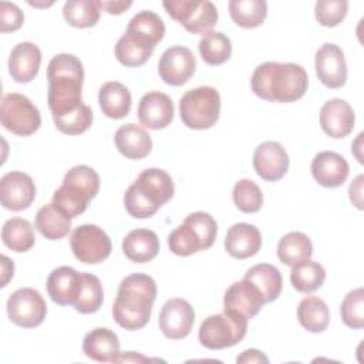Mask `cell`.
<instances>
[{
  "label": "cell",
  "mask_w": 364,
  "mask_h": 364,
  "mask_svg": "<svg viewBox=\"0 0 364 364\" xmlns=\"http://www.w3.org/2000/svg\"><path fill=\"white\" fill-rule=\"evenodd\" d=\"M47 102L53 119L64 117L84 104L81 97L84 67L74 54L61 53L54 55L47 65Z\"/></svg>",
  "instance_id": "cell-1"
},
{
  "label": "cell",
  "mask_w": 364,
  "mask_h": 364,
  "mask_svg": "<svg viewBox=\"0 0 364 364\" xmlns=\"http://www.w3.org/2000/svg\"><path fill=\"white\" fill-rule=\"evenodd\" d=\"M307 85L306 70L294 63H262L250 78L252 91L259 98L272 102L297 101L306 94Z\"/></svg>",
  "instance_id": "cell-2"
},
{
  "label": "cell",
  "mask_w": 364,
  "mask_h": 364,
  "mask_svg": "<svg viewBox=\"0 0 364 364\" xmlns=\"http://www.w3.org/2000/svg\"><path fill=\"white\" fill-rule=\"evenodd\" d=\"M156 299V283L145 273H132L119 283L112 304L115 323L125 330H139L151 318L152 306Z\"/></svg>",
  "instance_id": "cell-3"
},
{
  "label": "cell",
  "mask_w": 364,
  "mask_h": 364,
  "mask_svg": "<svg viewBox=\"0 0 364 364\" xmlns=\"http://www.w3.org/2000/svg\"><path fill=\"white\" fill-rule=\"evenodd\" d=\"M175 193L171 175L159 168L144 169L124 195L127 212L136 219L154 216Z\"/></svg>",
  "instance_id": "cell-4"
},
{
  "label": "cell",
  "mask_w": 364,
  "mask_h": 364,
  "mask_svg": "<svg viewBox=\"0 0 364 364\" xmlns=\"http://www.w3.org/2000/svg\"><path fill=\"white\" fill-rule=\"evenodd\" d=\"M218 225L212 215L193 212L168 236V246L176 256H191L209 249L216 239Z\"/></svg>",
  "instance_id": "cell-5"
},
{
  "label": "cell",
  "mask_w": 364,
  "mask_h": 364,
  "mask_svg": "<svg viewBox=\"0 0 364 364\" xmlns=\"http://www.w3.org/2000/svg\"><path fill=\"white\" fill-rule=\"evenodd\" d=\"M247 333V318L237 311L223 309L206 317L198 333L199 343L209 350H223L240 343Z\"/></svg>",
  "instance_id": "cell-6"
},
{
  "label": "cell",
  "mask_w": 364,
  "mask_h": 364,
  "mask_svg": "<svg viewBox=\"0 0 364 364\" xmlns=\"http://www.w3.org/2000/svg\"><path fill=\"white\" fill-rule=\"evenodd\" d=\"M220 95L213 87L188 90L179 100V115L191 129H209L219 119Z\"/></svg>",
  "instance_id": "cell-7"
},
{
  "label": "cell",
  "mask_w": 364,
  "mask_h": 364,
  "mask_svg": "<svg viewBox=\"0 0 364 364\" xmlns=\"http://www.w3.org/2000/svg\"><path fill=\"white\" fill-rule=\"evenodd\" d=\"M0 121L11 134L28 136L40 128L41 115L30 98L18 92H9L1 100Z\"/></svg>",
  "instance_id": "cell-8"
},
{
  "label": "cell",
  "mask_w": 364,
  "mask_h": 364,
  "mask_svg": "<svg viewBox=\"0 0 364 364\" xmlns=\"http://www.w3.org/2000/svg\"><path fill=\"white\" fill-rule=\"evenodd\" d=\"M162 4L166 13L192 34L205 36L218 23V9L209 0H171Z\"/></svg>",
  "instance_id": "cell-9"
},
{
  "label": "cell",
  "mask_w": 364,
  "mask_h": 364,
  "mask_svg": "<svg viewBox=\"0 0 364 364\" xmlns=\"http://www.w3.org/2000/svg\"><path fill=\"white\" fill-rule=\"evenodd\" d=\"M71 250L77 260L97 264L108 259L112 250L109 236L97 225H81L75 228L70 239Z\"/></svg>",
  "instance_id": "cell-10"
},
{
  "label": "cell",
  "mask_w": 364,
  "mask_h": 364,
  "mask_svg": "<svg viewBox=\"0 0 364 364\" xmlns=\"http://www.w3.org/2000/svg\"><path fill=\"white\" fill-rule=\"evenodd\" d=\"M7 316L18 327L34 328L40 326L47 314V304L38 290L21 287L13 291L6 303Z\"/></svg>",
  "instance_id": "cell-11"
},
{
  "label": "cell",
  "mask_w": 364,
  "mask_h": 364,
  "mask_svg": "<svg viewBox=\"0 0 364 364\" xmlns=\"http://www.w3.org/2000/svg\"><path fill=\"white\" fill-rule=\"evenodd\" d=\"M196 70V58L185 46H172L166 48L158 63L161 80L173 87L183 85L191 80Z\"/></svg>",
  "instance_id": "cell-12"
},
{
  "label": "cell",
  "mask_w": 364,
  "mask_h": 364,
  "mask_svg": "<svg viewBox=\"0 0 364 364\" xmlns=\"http://www.w3.org/2000/svg\"><path fill=\"white\" fill-rule=\"evenodd\" d=\"M159 328L166 338H185L195 323V310L189 301L181 297L169 299L159 313Z\"/></svg>",
  "instance_id": "cell-13"
},
{
  "label": "cell",
  "mask_w": 364,
  "mask_h": 364,
  "mask_svg": "<svg viewBox=\"0 0 364 364\" xmlns=\"http://www.w3.org/2000/svg\"><path fill=\"white\" fill-rule=\"evenodd\" d=\"M36 198V185L30 175L21 171H11L0 179V200L9 210H24Z\"/></svg>",
  "instance_id": "cell-14"
},
{
  "label": "cell",
  "mask_w": 364,
  "mask_h": 364,
  "mask_svg": "<svg viewBox=\"0 0 364 364\" xmlns=\"http://www.w3.org/2000/svg\"><path fill=\"white\" fill-rule=\"evenodd\" d=\"M316 74L327 88H341L347 81V63L343 50L333 43H324L316 53Z\"/></svg>",
  "instance_id": "cell-15"
},
{
  "label": "cell",
  "mask_w": 364,
  "mask_h": 364,
  "mask_svg": "<svg viewBox=\"0 0 364 364\" xmlns=\"http://www.w3.org/2000/svg\"><path fill=\"white\" fill-rule=\"evenodd\" d=\"M253 168L263 181L277 182L289 169V155L283 145L276 141L262 142L255 149Z\"/></svg>",
  "instance_id": "cell-16"
},
{
  "label": "cell",
  "mask_w": 364,
  "mask_h": 364,
  "mask_svg": "<svg viewBox=\"0 0 364 364\" xmlns=\"http://www.w3.org/2000/svg\"><path fill=\"white\" fill-rule=\"evenodd\" d=\"M354 124V109L346 100L331 98L320 108V125L330 138H346L351 134Z\"/></svg>",
  "instance_id": "cell-17"
},
{
  "label": "cell",
  "mask_w": 364,
  "mask_h": 364,
  "mask_svg": "<svg viewBox=\"0 0 364 364\" xmlns=\"http://www.w3.org/2000/svg\"><path fill=\"white\" fill-rule=\"evenodd\" d=\"M138 119L149 129L166 128L173 119V102L171 97L159 91L144 94L138 104Z\"/></svg>",
  "instance_id": "cell-18"
},
{
  "label": "cell",
  "mask_w": 364,
  "mask_h": 364,
  "mask_svg": "<svg viewBox=\"0 0 364 364\" xmlns=\"http://www.w3.org/2000/svg\"><path fill=\"white\" fill-rule=\"evenodd\" d=\"M264 304L262 293L247 279L230 284L223 297V309L237 311L247 320L255 317Z\"/></svg>",
  "instance_id": "cell-19"
},
{
  "label": "cell",
  "mask_w": 364,
  "mask_h": 364,
  "mask_svg": "<svg viewBox=\"0 0 364 364\" xmlns=\"http://www.w3.org/2000/svg\"><path fill=\"white\" fill-rule=\"evenodd\" d=\"M348 173V162L337 152L323 151L311 161V175L324 188L341 186L347 181Z\"/></svg>",
  "instance_id": "cell-20"
},
{
  "label": "cell",
  "mask_w": 364,
  "mask_h": 364,
  "mask_svg": "<svg viewBox=\"0 0 364 364\" xmlns=\"http://www.w3.org/2000/svg\"><path fill=\"white\" fill-rule=\"evenodd\" d=\"M41 65V51L30 41H23L14 46L9 57V74L20 84L33 81Z\"/></svg>",
  "instance_id": "cell-21"
},
{
  "label": "cell",
  "mask_w": 364,
  "mask_h": 364,
  "mask_svg": "<svg viewBox=\"0 0 364 364\" xmlns=\"http://www.w3.org/2000/svg\"><path fill=\"white\" fill-rule=\"evenodd\" d=\"M262 247V235L255 225L240 222L229 228L225 236L226 252L239 260L255 256Z\"/></svg>",
  "instance_id": "cell-22"
},
{
  "label": "cell",
  "mask_w": 364,
  "mask_h": 364,
  "mask_svg": "<svg viewBox=\"0 0 364 364\" xmlns=\"http://www.w3.org/2000/svg\"><path fill=\"white\" fill-rule=\"evenodd\" d=\"M80 291V273L70 266L54 269L47 277V293L58 306H74Z\"/></svg>",
  "instance_id": "cell-23"
},
{
  "label": "cell",
  "mask_w": 364,
  "mask_h": 364,
  "mask_svg": "<svg viewBox=\"0 0 364 364\" xmlns=\"http://www.w3.org/2000/svg\"><path fill=\"white\" fill-rule=\"evenodd\" d=\"M115 146L128 159H142L152 149L151 135L136 124L121 125L114 135Z\"/></svg>",
  "instance_id": "cell-24"
},
{
  "label": "cell",
  "mask_w": 364,
  "mask_h": 364,
  "mask_svg": "<svg viewBox=\"0 0 364 364\" xmlns=\"http://www.w3.org/2000/svg\"><path fill=\"white\" fill-rule=\"evenodd\" d=\"M82 351L94 361L114 363L115 357L119 354L118 336L107 327H97L84 336Z\"/></svg>",
  "instance_id": "cell-25"
},
{
  "label": "cell",
  "mask_w": 364,
  "mask_h": 364,
  "mask_svg": "<svg viewBox=\"0 0 364 364\" xmlns=\"http://www.w3.org/2000/svg\"><path fill=\"white\" fill-rule=\"evenodd\" d=\"M122 252L134 263H146L159 253V239L154 230L134 229L122 240Z\"/></svg>",
  "instance_id": "cell-26"
},
{
  "label": "cell",
  "mask_w": 364,
  "mask_h": 364,
  "mask_svg": "<svg viewBox=\"0 0 364 364\" xmlns=\"http://www.w3.org/2000/svg\"><path fill=\"white\" fill-rule=\"evenodd\" d=\"M98 104L105 117L111 119H121L129 114L132 97L124 84L118 81H108L100 88Z\"/></svg>",
  "instance_id": "cell-27"
},
{
  "label": "cell",
  "mask_w": 364,
  "mask_h": 364,
  "mask_svg": "<svg viewBox=\"0 0 364 364\" xmlns=\"http://www.w3.org/2000/svg\"><path fill=\"white\" fill-rule=\"evenodd\" d=\"M125 33L136 41L155 48V46L164 38L165 24L156 13L142 10L129 20Z\"/></svg>",
  "instance_id": "cell-28"
},
{
  "label": "cell",
  "mask_w": 364,
  "mask_h": 364,
  "mask_svg": "<svg viewBox=\"0 0 364 364\" xmlns=\"http://www.w3.org/2000/svg\"><path fill=\"white\" fill-rule=\"evenodd\" d=\"M34 226L46 239L58 240L70 233L71 218L51 202L38 209L36 213Z\"/></svg>",
  "instance_id": "cell-29"
},
{
  "label": "cell",
  "mask_w": 364,
  "mask_h": 364,
  "mask_svg": "<svg viewBox=\"0 0 364 364\" xmlns=\"http://www.w3.org/2000/svg\"><path fill=\"white\" fill-rule=\"evenodd\" d=\"M245 279H247L250 283H253L259 291L262 293L264 303L274 301L283 287V279L279 272V269L269 263H259L252 266L246 274Z\"/></svg>",
  "instance_id": "cell-30"
},
{
  "label": "cell",
  "mask_w": 364,
  "mask_h": 364,
  "mask_svg": "<svg viewBox=\"0 0 364 364\" xmlns=\"http://www.w3.org/2000/svg\"><path fill=\"white\" fill-rule=\"evenodd\" d=\"M297 318L307 331L323 333L330 323V310L323 299L307 296L299 303Z\"/></svg>",
  "instance_id": "cell-31"
},
{
  "label": "cell",
  "mask_w": 364,
  "mask_h": 364,
  "mask_svg": "<svg viewBox=\"0 0 364 364\" xmlns=\"http://www.w3.org/2000/svg\"><path fill=\"white\" fill-rule=\"evenodd\" d=\"M311 255V240L303 232H290L279 240L277 257L283 264L294 266L299 262L310 259Z\"/></svg>",
  "instance_id": "cell-32"
},
{
  "label": "cell",
  "mask_w": 364,
  "mask_h": 364,
  "mask_svg": "<svg viewBox=\"0 0 364 364\" xmlns=\"http://www.w3.org/2000/svg\"><path fill=\"white\" fill-rule=\"evenodd\" d=\"M326 280V269L310 259L299 262L291 266L290 282L293 287L304 294H310L320 289Z\"/></svg>",
  "instance_id": "cell-33"
},
{
  "label": "cell",
  "mask_w": 364,
  "mask_h": 364,
  "mask_svg": "<svg viewBox=\"0 0 364 364\" xmlns=\"http://www.w3.org/2000/svg\"><path fill=\"white\" fill-rule=\"evenodd\" d=\"M3 243L17 253L30 250L36 243V236L31 223L23 218H11L6 220L1 229Z\"/></svg>",
  "instance_id": "cell-34"
},
{
  "label": "cell",
  "mask_w": 364,
  "mask_h": 364,
  "mask_svg": "<svg viewBox=\"0 0 364 364\" xmlns=\"http://www.w3.org/2000/svg\"><path fill=\"white\" fill-rule=\"evenodd\" d=\"M230 18L243 28H256L263 24L267 16V3L264 0H230Z\"/></svg>",
  "instance_id": "cell-35"
},
{
  "label": "cell",
  "mask_w": 364,
  "mask_h": 364,
  "mask_svg": "<svg viewBox=\"0 0 364 364\" xmlns=\"http://www.w3.org/2000/svg\"><path fill=\"white\" fill-rule=\"evenodd\" d=\"M104 301L101 280L92 273H80V291L74 309L81 314H91L100 310Z\"/></svg>",
  "instance_id": "cell-36"
},
{
  "label": "cell",
  "mask_w": 364,
  "mask_h": 364,
  "mask_svg": "<svg viewBox=\"0 0 364 364\" xmlns=\"http://www.w3.org/2000/svg\"><path fill=\"white\" fill-rule=\"evenodd\" d=\"M199 54L209 65H220L232 55V43L222 31H209L199 41Z\"/></svg>",
  "instance_id": "cell-37"
},
{
  "label": "cell",
  "mask_w": 364,
  "mask_h": 364,
  "mask_svg": "<svg viewBox=\"0 0 364 364\" xmlns=\"http://www.w3.org/2000/svg\"><path fill=\"white\" fill-rule=\"evenodd\" d=\"M101 9L94 0H68L63 7L65 21L77 28L94 27L100 20Z\"/></svg>",
  "instance_id": "cell-38"
},
{
  "label": "cell",
  "mask_w": 364,
  "mask_h": 364,
  "mask_svg": "<svg viewBox=\"0 0 364 364\" xmlns=\"http://www.w3.org/2000/svg\"><path fill=\"white\" fill-rule=\"evenodd\" d=\"M63 185L91 200L100 191V176L91 166L77 165L64 175Z\"/></svg>",
  "instance_id": "cell-39"
},
{
  "label": "cell",
  "mask_w": 364,
  "mask_h": 364,
  "mask_svg": "<svg viewBox=\"0 0 364 364\" xmlns=\"http://www.w3.org/2000/svg\"><path fill=\"white\" fill-rule=\"evenodd\" d=\"M154 53V47L145 46L127 33L119 37L115 44V57L125 67L144 65Z\"/></svg>",
  "instance_id": "cell-40"
},
{
  "label": "cell",
  "mask_w": 364,
  "mask_h": 364,
  "mask_svg": "<svg viewBox=\"0 0 364 364\" xmlns=\"http://www.w3.org/2000/svg\"><path fill=\"white\" fill-rule=\"evenodd\" d=\"M233 202L243 213H256L263 205V193L260 188L250 179H240L233 186Z\"/></svg>",
  "instance_id": "cell-41"
},
{
  "label": "cell",
  "mask_w": 364,
  "mask_h": 364,
  "mask_svg": "<svg viewBox=\"0 0 364 364\" xmlns=\"http://www.w3.org/2000/svg\"><path fill=\"white\" fill-rule=\"evenodd\" d=\"M343 323L354 330L364 327V290L357 287L347 293L340 306Z\"/></svg>",
  "instance_id": "cell-42"
},
{
  "label": "cell",
  "mask_w": 364,
  "mask_h": 364,
  "mask_svg": "<svg viewBox=\"0 0 364 364\" xmlns=\"http://www.w3.org/2000/svg\"><path fill=\"white\" fill-rule=\"evenodd\" d=\"M53 121L60 132L65 135H80L92 125V111L88 105L82 104L78 109Z\"/></svg>",
  "instance_id": "cell-43"
},
{
  "label": "cell",
  "mask_w": 364,
  "mask_h": 364,
  "mask_svg": "<svg viewBox=\"0 0 364 364\" xmlns=\"http://www.w3.org/2000/svg\"><path fill=\"white\" fill-rule=\"evenodd\" d=\"M347 11V0H318L314 6L316 20L324 27L338 26L346 18Z\"/></svg>",
  "instance_id": "cell-44"
},
{
  "label": "cell",
  "mask_w": 364,
  "mask_h": 364,
  "mask_svg": "<svg viewBox=\"0 0 364 364\" xmlns=\"http://www.w3.org/2000/svg\"><path fill=\"white\" fill-rule=\"evenodd\" d=\"M88 199L74 192L65 185H61L53 195V203H55L63 212H65L71 219L81 215L88 205Z\"/></svg>",
  "instance_id": "cell-45"
},
{
  "label": "cell",
  "mask_w": 364,
  "mask_h": 364,
  "mask_svg": "<svg viewBox=\"0 0 364 364\" xmlns=\"http://www.w3.org/2000/svg\"><path fill=\"white\" fill-rule=\"evenodd\" d=\"M24 23L23 11L14 4L9 1L0 3V30L1 33L16 31Z\"/></svg>",
  "instance_id": "cell-46"
},
{
  "label": "cell",
  "mask_w": 364,
  "mask_h": 364,
  "mask_svg": "<svg viewBox=\"0 0 364 364\" xmlns=\"http://www.w3.org/2000/svg\"><path fill=\"white\" fill-rule=\"evenodd\" d=\"M98 7L108 14H122L127 9L132 6V1H121V0H97Z\"/></svg>",
  "instance_id": "cell-47"
},
{
  "label": "cell",
  "mask_w": 364,
  "mask_h": 364,
  "mask_svg": "<svg viewBox=\"0 0 364 364\" xmlns=\"http://www.w3.org/2000/svg\"><path fill=\"white\" fill-rule=\"evenodd\" d=\"M363 181L364 176L358 175L350 185L348 193H350V200L353 205H355L358 209H363Z\"/></svg>",
  "instance_id": "cell-48"
},
{
  "label": "cell",
  "mask_w": 364,
  "mask_h": 364,
  "mask_svg": "<svg viewBox=\"0 0 364 364\" xmlns=\"http://www.w3.org/2000/svg\"><path fill=\"white\" fill-rule=\"evenodd\" d=\"M237 363H245V364H252V363H263V364H267L269 363V358L260 351V350H256V348H249V350H245L240 355H237L236 358Z\"/></svg>",
  "instance_id": "cell-49"
},
{
  "label": "cell",
  "mask_w": 364,
  "mask_h": 364,
  "mask_svg": "<svg viewBox=\"0 0 364 364\" xmlns=\"http://www.w3.org/2000/svg\"><path fill=\"white\" fill-rule=\"evenodd\" d=\"M1 287H4L7 284V282L13 277L14 274V263L13 260H10L7 256H1Z\"/></svg>",
  "instance_id": "cell-50"
},
{
  "label": "cell",
  "mask_w": 364,
  "mask_h": 364,
  "mask_svg": "<svg viewBox=\"0 0 364 364\" xmlns=\"http://www.w3.org/2000/svg\"><path fill=\"white\" fill-rule=\"evenodd\" d=\"M146 361H149L148 357L135 351H127L125 354L119 353L114 360V363H146Z\"/></svg>",
  "instance_id": "cell-51"
},
{
  "label": "cell",
  "mask_w": 364,
  "mask_h": 364,
  "mask_svg": "<svg viewBox=\"0 0 364 364\" xmlns=\"http://www.w3.org/2000/svg\"><path fill=\"white\" fill-rule=\"evenodd\" d=\"M361 138H363V132H360L358 134V136H357V139L354 141V144L351 145V152L355 155V158H357V161L360 162V164H363V156L358 154V151L361 149L360 146H361Z\"/></svg>",
  "instance_id": "cell-52"
}]
</instances>
